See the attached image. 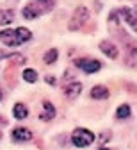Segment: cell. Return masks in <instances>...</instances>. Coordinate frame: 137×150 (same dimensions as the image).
I'll use <instances>...</instances> for the list:
<instances>
[{"instance_id": "1", "label": "cell", "mask_w": 137, "mask_h": 150, "mask_svg": "<svg viewBox=\"0 0 137 150\" xmlns=\"http://www.w3.org/2000/svg\"><path fill=\"white\" fill-rule=\"evenodd\" d=\"M96 139V136L91 132L89 129H82V127H78L73 130V134H71V143L78 148H86L89 145H93Z\"/></svg>"}, {"instance_id": "2", "label": "cell", "mask_w": 137, "mask_h": 150, "mask_svg": "<svg viewBox=\"0 0 137 150\" xmlns=\"http://www.w3.org/2000/svg\"><path fill=\"white\" fill-rule=\"evenodd\" d=\"M87 20H89V9H87L86 6H78V7L73 11L71 18H70L68 29H70V30H78V29H82V27L87 23Z\"/></svg>"}, {"instance_id": "3", "label": "cell", "mask_w": 137, "mask_h": 150, "mask_svg": "<svg viewBox=\"0 0 137 150\" xmlns=\"http://www.w3.org/2000/svg\"><path fill=\"white\" fill-rule=\"evenodd\" d=\"M75 66H77V68H80V70L86 71V73H96V71H100V70H102L103 64L98 61V59L80 57V59H75Z\"/></svg>"}, {"instance_id": "4", "label": "cell", "mask_w": 137, "mask_h": 150, "mask_svg": "<svg viewBox=\"0 0 137 150\" xmlns=\"http://www.w3.org/2000/svg\"><path fill=\"white\" fill-rule=\"evenodd\" d=\"M119 14H121L123 20L128 23V27L133 32H137V11L132 9V7H119Z\"/></svg>"}, {"instance_id": "5", "label": "cell", "mask_w": 137, "mask_h": 150, "mask_svg": "<svg viewBox=\"0 0 137 150\" xmlns=\"http://www.w3.org/2000/svg\"><path fill=\"white\" fill-rule=\"evenodd\" d=\"M41 14H43V9L39 7V4H36L34 0H30V2L22 9V16L25 20H36V18H39Z\"/></svg>"}, {"instance_id": "6", "label": "cell", "mask_w": 137, "mask_h": 150, "mask_svg": "<svg viewBox=\"0 0 137 150\" xmlns=\"http://www.w3.org/2000/svg\"><path fill=\"white\" fill-rule=\"evenodd\" d=\"M82 93V82H78L77 79H73V81H66V84H64V95L70 98V100H73V98H77L78 95Z\"/></svg>"}, {"instance_id": "7", "label": "cell", "mask_w": 137, "mask_h": 150, "mask_svg": "<svg viewBox=\"0 0 137 150\" xmlns=\"http://www.w3.org/2000/svg\"><path fill=\"white\" fill-rule=\"evenodd\" d=\"M11 138L16 143H27V141L32 139V132H30L29 129H25V127H16L11 132Z\"/></svg>"}, {"instance_id": "8", "label": "cell", "mask_w": 137, "mask_h": 150, "mask_svg": "<svg viewBox=\"0 0 137 150\" xmlns=\"http://www.w3.org/2000/svg\"><path fill=\"white\" fill-rule=\"evenodd\" d=\"M0 41H2L4 45H7V47H20V41H18V38H16V32L13 29L0 30Z\"/></svg>"}, {"instance_id": "9", "label": "cell", "mask_w": 137, "mask_h": 150, "mask_svg": "<svg viewBox=\"0 0 137 150\" xmlns=\"http://www.w3.org/2000/svg\"><path fill=\"white\" fill-rule=\"evenodd\" d=\"M100 50L107 55L109 59H117V55H119V52H117V47L112 43V41H109V40H103V41H100Z\"/></svg>"}, {"instance_id": "10", "label": "cell", "mask_w": 137, "mask_h": 150, "mask_svg": "<svg viewBox=\"0 0 137 150\" xmlns=\"http://www.w3.org/2000/svg\"><path fill=\"white\" fill-rule=\"evenodd\" d=\"M55 115H57L55 105H53L52 102L45 100V102H43V111H41V115H39V118H41L43 122H50V120L55 118Z\"/></svg>"}, {"instance_id": "11", "label": "cell", "mask_w": 137, "mask_h": 150, "mask_svg": "<svg viewBox=\"0 0 137 150\" xmlns=\"http://www.w3.org/2000/svg\"><path fill=\"white\" fill-rule=\"evenodd\" d=\"M89 95H91V98H94V100H105V98H109L110 91H109V88H105V86H102V84H98V86L91 88Z\"/></svg>"}, {"instance_id": "12", "label": "cell", "mask_w": 137, "mask_h": 150, "mask_svg": "<svg viewBox=\"0 0 137 150\" xmlns=\"http://www.w3.org/2000/svg\"><path fill=\"white\" fill-rule=\"evenodd\" d=\"M13 116H14L16 120H25V118L29 116V109H27V105L22 104V102H16V104L13 105Z\"/></svg>"}, {"instance_id": "13", "label": "cell", "mask_w": 137, "mask_h": 150, "mask_svg": "<svg viewBox=\"0 0 137 150\" xmlns=\"http://www.w3.org/2000/svg\"><path fill=\"white\" fill-rule=\"evenodd\" d=\"M14 32H16V38H18L20 45H23V43H27V41L32 40V32L27 27H18V29H14Z\"/></svg>"}, {"instance_id": "14", "label": "cell", "mask_w": 137, "mask_h": 150, "mask_svg": "<svg viewBox=\"0 0 137 150\" xmlns=\"http://www.w3.org/2000/svg\"><path fill=\"white\" fill-rule=\"evenodd\" d=\"M125 63L128 66H135L137 64V47L135 45H126V57Z\"/></svg>"}, {"instance_id": "15", "label": "cell", "mask_w": 137, "mask_h": 150, "mask_svg": "<svg viewBox=\"0 0 137 150\" xmlns=\"http://www.w3.org/2000/svg\"><path fill=\"white\" fill-rule=\"evenodd\" d=\"M14 20V11L13 9H0V25H9Z\"/></svg>"}, {"instance_id": "16", "label": "cell", "mask_w": 137, "mask_h": 150, "mask_svg": "<svg viewBox=\"0 0 137 150\" xmlns=\"http://www.w3.org/2000/svg\"><path fill=\"white\" fill-rule=\"evenodd\" d=\"M130 115H132V109H130V105H128V104H121L119 107L116 109V118H117V120L130 118Z\"/></svg>"}, {"instance_id": "17", "label": "cell", "mask_w": 137, "mask_h": 150, "mask_svg": "<svg viewBox=\"0 0 137 150\" xmlns=\"http://www.w3.org/2000/svg\"><path fill=\"white\" fill-rule=\"evenodd\" d=\"M22 77H23V81H25V82L34 84V82L37 81V71H36V70H32V68H25V70H23V73H22Z\"/></svg>"}, {"instance_id": "18", "label": "cell", "mask_w": 137, "mask_h": 150, "mask_svg": "<svg viewBox=\"0 0 137 150\" xmlns=\"http://www.w3.org/2000/svg\"><path fill=\"white\" fill-rule=\"evenodd\" d=\"M57 57H59V50H57V48H50L48 52H45L43 61H45L46 64H53V63L57 61Z\"/></svg>"}, {"instance_id": "19", "label": "cell", "mask_w": 137, "mask_h": 150, "mask_svg": "<svg viewBox=\"0 0 137 150\" xmlns=\"http://www.w3.org/2000/svg\"><path fill=\"white\" fill-rule=\"evenodd\" d=\"M36 4H39V7L43 9V13H50L55 7V0H34Z\"/></svg>"}, {"instance_id": "20", "label": "cell", "mask_w": 137, "mask_h": 150, "mask_svg": "<svg viewBox=\"0 0 137 150\" xmlns=\"http://www.w3.org/2000/svg\"><path fill=\"white\" fill-rule=\"evenodd\" d=\"M7 59H11L14 64H23V63H25V55H22V54H16V52H14V54H11V55H9Z\"/></svg>"}, {"instance_id": "21", "label": "cell", "mask_w": 137, "mask_h": 150, "mask_svg": "<svg viewBox=\"0 0 137 150\" xmlns=\"http://www.w3.org/2000/svg\"><path fill=\"white\" fill-rule=\"evenodd\" d=\"M110 139H112V132H110V130H103V132H100V143L102 145L109 143Z\"/></svg>"}, {"instance_id": "22", "label": "cell", "mask_w": 137, "mask_h": 150, "mask_svg": "<svg viewBox=\"0 0 137 150\" xmlns=\"http://www.w3.org/2000/svg\"><path fill=\"white\" fill-rule=\"evenodd\" d=\"M45 81H46V84H50V86H55V84H57V82H55V77H52V75H46Z\"/></svg>"}, {"instance_id": "23", "label": "cell", "mask_w": 137, "mask_h": 150, "mask_svg": "<svg viewBox=\"0 0 137 150\" xmlns=\"http://www.w3.org/2000/svg\"><path fill=\"white\" fill-rule=\"evenodd\" d=\"M0 125H7V120L4 116H0Z\"/></svg>"}, {"instance_id": "24", "label": "cell", "mask_w": 137, "mask_h": 150, "mask_svg": "<svg viewBox=\"0 0 137 150\" xmlns=\"http://www.w3.org/2000/svg\"><path fill=\"white\" fill-rule=\"evenodd\" d=\"M4 98V95H2V89H0V100H2Z\"/></svg>"}, {"instance_id": "25", "label": "cell", "mask_w": 137, "mask_h": 150, "mask_svg": "<svg viewBox=\"0 0 137 150\" xmlns=\"http://www.w3.org/2000/svg\"><path fill=\"white\" fill-rule=\"evenodd\" d=\"M98 150H110V148H105V146H102V148H98Z\"/></svg>"}, {"instance_id": "26", "label": "cell", "mask_w": 137, "mask_h": 150, "mask_svg": "<svg viewBox=\"0 0 137 150\" xmlns=\"http://www.w3.org/2000/svg\"><path fill=\"white\" fill-rule=\"evenodd\" d=\"M0 139H2V132H0Z\"/></svg>"}]
</instances>
